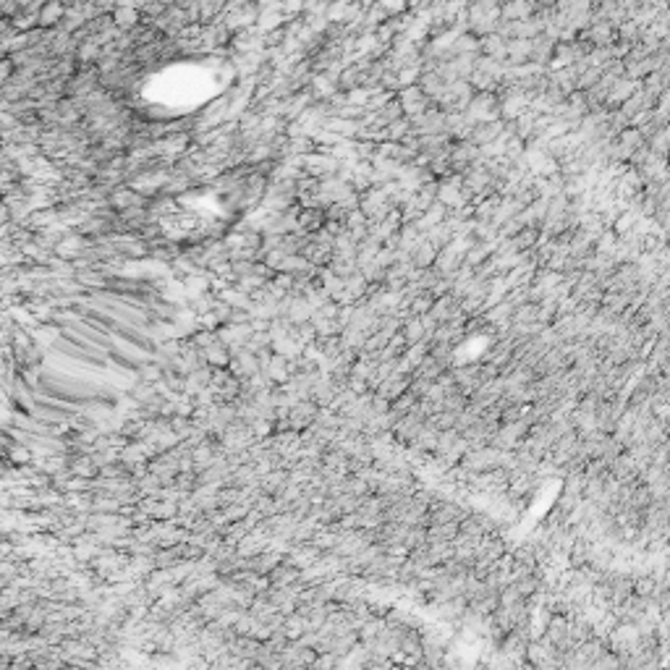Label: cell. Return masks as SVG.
Returning a JSON list of instances; mask_svg holds the SVG:
<instances>
[{
    "label": "cell",
    "instance_id": "1",
    "mask_svg": "<svg viewBox=\"0 0 670 670\" xmlns=\"http://www.w3.org/2000/svg\"><path fill=\"white\" fill-rule=\"evenodd\" d=\"M116 19H118V24L123 26V24H134V19H137V16H134L131 11H120L118 16H116Z\"/></svg>",
    "mask_w": 670,
    "mask_h": 670
}]
</instances>
